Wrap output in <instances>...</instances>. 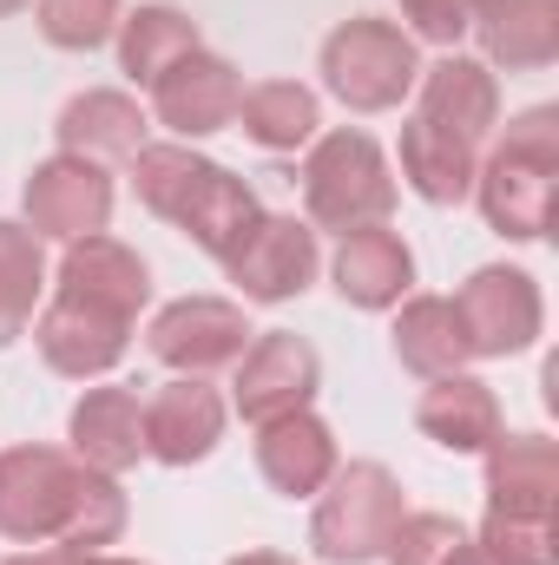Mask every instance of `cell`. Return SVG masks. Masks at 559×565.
Masks as SVG:
<instances>
[{"label": "cell", "instance_id": "f546056e", "mask_svg": "<svg viewBox=\"0 0 559 565\" xmlns=\"http://www.w3.org/2000/svg\"><path fill=\"white\" fill-rule=\"evenodd\" d=\"M474 540H481V553L494 565H559V520H507V513H487Z\"/></svg>", "mask_w": 559, "mask_h": 565}, {"label": "cell", "instance_id": "4fadbf2b", "mask_svg": "<svg viewBox=\"0 0 559 565\" xmlns=\"http://www.w3.org/2000/svg\"><path fill=\"white\" fill-rule=\"evenodd\" d=\"M323 270V244L309 231V217H283V211H264L244 244L224 257V277L238 282L244 302H289L303 296Z\"/></svg>", "mask_w": 559, "mask_h": 565}, {"label": "cell", "instance_id": "ac0fdd59", "mask_svg": "<svg viewBox=\"0 0 559 565\" xmlns=\"http://www.w3.org/2000/svg\"><path fill=\"white\" fill-rule=\"evenodd\" d=\"M53 139H60V151H80L93 164H133L151 145V113L119 86H86L60 106Z\"/></svg>", "mask_w": 559, "mask_h": 565}, {"label": "cell", "instance_id": "cb8c5ba5", "mask_svg": "<svg viewBox=\"0 0 559 565\" xmlns=\"http://www.w3.org/2000/svg\"><path fill=\"white\" fill-rule=\"evenodd\" d=\"M474 171H481V145L428 126L421 113L402 119V184L415 191L421 204H434V211L467 204L474 198Z\"/></svg>", "mask_w": 559, "mask_h": 565}, {"label": "cell", "instance_id": "ffe728a7", "mask_svg": "<svg viewBox=\"0 0 559 565\" xmlns=\"http://www.w3.org/2000/svg\"><path fill=\"white\" fill-rule=\"evenodd\" d=\"M336 467H342L336 427L323 422L316 408H296L283 422L257 427V473L271 480V493H283V500H316Z\"/></svg>", "mask_w": 559, "mask_h": 565}, {"label": "cell", "instance_id": "5b68a950", "mask_svg": "<svg viewBox=\"0 0 559 565\" xmlns=\"http://www.w3.org/2000/svg\"><path fill=\"white\" fill-rule=\"evenodd\" d=\"M316 73H323V93L342 99L349 113H402L415 99L421 46L382 13H349L323 33Z\"/></svg>", "mask_w": 559, "mask_h": 565}, {"label": "cell", "instance_id": "f1b7e54d", "mask_svg": "<svg viewBox=\"0 0 559 565\" xmlns=\"http://www.w3.org/2000/svg\"><path fill=\"white\" fill-rule=\"evenodd\" d=\"M33 20H40L46 46L93 53L119 33V0H33Z\"/></svg>", "mask_w": 559, "mask_h": 565}, {"label": "cell", "instance_id": "6da1fadb", "mask_svg": "<svg viewBox=\"0 0 559 565\" xmlns=\"http://www.w3.org/2000/svg\"><path fill=\"white\" fill-rule=\"evenodd\" d=\"M133 507L113 473L86 467L66 447L20 440L0 447V540L13 546H66V553H106L119 546Z\"/></svg>", "mask_w": 559, "mask_h": 565}, {"label": "cell", "instance_id": "8fae6325", "mask_svg": "<svg viewBox=\"0 0 559 565\" xmlns=\"http://www.w3.org/2000/svg\"><path fill=\"white\" fill-rule=\"evenodd\" d=\"M151 126H165L178 145L191 139H211V132H224L231 119H238V99H244V73L224 60V53H211V46H191L184 60H171L151 86Z\"/></svg>", "mask_w": 559, "mask_h": 565}, {"label": "cell", "instance_id": "5bb4252c", "mask_svg": "<svg viewBox=\"0 0 559 565\" xmlns=\"http://www.w3.org/2000/svg\"><path fill=\"white\" fill-rule=\"evenodd\" d=\"M224 422H231V408H224V395L211 382L171 375V382H158L145 395V460H158V467H198V460L218 454Z\"/></svg>", "mask_w": 559, "mask_h": 565}, {"label": "cell", "instance_id": "4dcf8cb0", "mask_svg": "<svg viewBox=\"0 0 559 565\" xmlns=\"http://www.w3.org/2000/svg\"><path fill=\"white\" fill-rule=\"evenodd\" d=\"M461 540H467V526L454 513H402L395 533H389V546H382V559L389 565H447V553Z\"/></svg>", "mask_w": 559, "mask_h": 565}, {"label": "cell", "instance_id": "d590c367", "mask_svg": "<svg viewBox=\"0 0 559 565\" xmlns=\"http://www.w3.org/2000/svg\"><path fill=\"white\" fill-rule=\"evenodd\" d=\"M66 565H145V559H119V553H66Z\"/></svg>", "mask_w": 559, "mask_h": 565}, {"label": "cell", "instance_id": "d4e9b609", "mask_svg": "<svg viewBox=\"0 0 559 565\" xmlns=\"http://www.w3.org/2000/svg\"><path fill=\"white\" fill-rule=\"evenodd\" d=\"M395 362L421 375V382H441V375H461L467 362H474V349H467V335H461V316H454V302L447 296H421L409 289L402 302H395Z\"/></svg>", "mask_w": 559, "mask_h": 565}, {"label": "cell", "instance_id": "d6a6232c", "mask_svg": "<svg viewBox=\"0 0 559 565\" xmlns=\"http://www.w3.org/2000/svg\"><path fill=\"white\" fill-rule=\"evenodd\" d=\"M0 565H66V546H27V553H7Z\"/></svg>", "mask_w": 559, "mask_h": 565}, {"label": "cell", "instance_id": "2e32d148", "mask_svg": "<svg viewBox=\"0 0 559 565\" xmlns=\"http://www.w3.org/2000/svg\"><path fill=\"white\" fill-rule=\"evenodd\" d=\"M415 113L428 119V126L454 132V139L487 145L494 126H500V79H494L474 53H441L434 66H421Z\"/></svg>", "mask_w": 559, "mask_h": 565}, {"label": "cell", "instance_id": "1f68e13d", "mask_svg": "<svg viewBox=\"0 0 559 565\" xmlns=\"http://www.w3.org/2000/svg\"><path fill=\"white\" fill-rule=\"evenodd\" d=\"M402 7V33L409 40H428V46H441V53H461V40H467V26H474V0H395Z\"/></svg>", "mask_w": 559, "mask_h": 565}, {"label": "cell", "instance_id": "d6986e66", "mask_svg": "<svg viewBox=\"0 0 559 565\" xmlns=\"http://www.w3.org/2000/svg\"><path fill=\"white\" fill-rule=\"evenodd\" d=\"M66 454H80L99 473H133L145 460V402L126 382H99L66 415Z\"/></svg>", "mask_w": 559, "mask_h": 565}, {"label": "cell", "instance_id": "30bf717a", "mask_svg": "<svg viewBox=\"0 0 559 565\" xmlns=\"http://www.w3.org/2000/svg\"><path fill=\"white\" fill-rule=\"evenodd\" d=\"M113 171L80 158V151H53L27 171L20 184V211H27V231L46 244H80V237H99L113 224Z\"/></svg>", "mask_w": 559, "mask_h": 565}, {"label": "cell", "instance_id": "74e56055", "mask_svg": "<svg viewBox=\"0 0 559 565\" xmlns=\"http://www.w3.org/2000/svg\"><path fill=\"white\" fill-rule=\"evenodd\" d=\"M474 7H481V0H474Z\"/></svg>", "mask_w": 559, "mask_h": 565}, {"label": "cell", "instance_id": "e575fe53", "mask_svg": "<svg viewBox=\"0 0 559 565\" xmlns=\"http://www.w3.org/2000/svg\"><path fill=\"white\" fill-rule=\"evenodd\" d=\"M224 565H296V559H283L271 546H251V553H238V559H224Z\"/></svg>", "mask_w": 559, "mask_h": 565}, {"label": "cell", "instance_id": "9c48e42d", "mask_svg": "<svg viewBox=\"0 0 559 565\" xmlns=\"http://www.w3.org/2000/svg\"><path fill=\"white\" fill-rule=\"evenodd\" d=\"M251 335L257 329H251L244 302H231V296H178V302H165L151 316L145 349H151L158 369L211 382L218 369H238V355L251 349Z\"/></svg>", "mask_w": 559, "mask_h": 565}, {"label": "cell", "instance_id": "4316f807", "mask_svg": "<svg viewBox=\"0 0 559 565\" xmlns=\"http://www.w3.org/2000/svg\"><path fill=\"white\" fill-rule=\"evenodd\" d=\"M113 46H119V73H126L133 86H151L171 60H184L191 46H204V33H198V20H191L184 7H171V0H139L133 13H119Z\"/></svg>", "mask_w": 559, "mask_h": 565}, {"label": "cell", "instance_id": "ba28073f", "mask_svg": "<svg viewBox=\"0 0 559 565\" xmlns=\"http://www.w3.org/2000/svg\"><path fill=\"white\" fill-rule=\"evenodd\" d=\"M133 329H139V316H119V309L86 302V296H73V289H53V296L33 309V349H40V362H46L53 375H66V382H99V375H113V369L126 362V349H133Z\"/></svg>", "mask_w": 559, "mask_h": 565}, {"label": "cell", "instance_id": "83f0119b", "mask_svg": "<svg viewBox=\"0 0 559 565\" xmlns=\"http://www.w3.org/2000/svg\"><path fill=\"white\" fill-rule=\"evenodd\" d=\"M46 296V244L0 217V349H13L27 329H33V309Z\"/></svg>", "mask_w": 559, "mask_h": 565}, {"label": "cell", "instance_id": "e0dca14e", "mask_svg": "<svg viewBox=\"0 0 559 565\" xmlns=\"http://www.w3.org/2000/svg\"><path fill=\"white\" fill-rule=\"evenodd\" d=\"M487 513L559 520V440L507 434V427L487 440Z\"/></svg>", "mask_w": 559, "mask_h": 565}, {"label": "cell", "instance_id": "7c38bea8", "mask_svg": "<svg viewBox=\"0 0 559 565\" xmlns=\"http://www.w3.org/2000/svg\"><path fill=\"white\" fill-rule=\"evenodd\" d=\"M323 388V355L296 335V329H264L251 335V349L238 355V388H231V415L251 427L283 422L296 408H309Z\"/></svg>", "mask_w": 559, "mask_h": 565}, {"label": "cell", "instance_id": "836d02e7", "mask_svg": "<svg viewBox=\"0 0 559 565\" xmlns=\"http://www.w3.org/2000/svg\"><path fill=\"white\" fill-rule=\"evenodd\" d=\"M447 565H494V559H487V553H481V540L467 533V540H461V546L447 553Z\"/></svg>", "mask_w": 559, "mask_h": 565}, {"label": "cell", "instance_id": "7402d4cb", "mask_svg": "<svg viewBox=\"0 0 559 565\" xmlns=\"http://www.w3.org/2000/svg\"><path fill=\"white\" fill-rule=\"evenodd\" d=\"M46 289H73V296H86V302H106V309H119V316H139L145 302H151V270H145V257L133 244H119V237H80V244H66V257H60V270Z\"/></svg>", "mask_w": 559, "mask_h": 565}, {"label": "cell", "instance_id": "3957f363", "mask_svg": "<svg viewBox=\"0 0 559 565\" xmlns=\"http://www.w3.org/2000/svg\"><path fill=\"white\" fill-rule=\"evenodd\" d=\"M553 191H559V113L527 106L507 119V132L474 171V204L487 231L507 244H540L553 231Z\"/></svg>", "mask_w": 559, "mask_h": 565}, {"label": "cell", "instance_id": "484cf974", "mask_svg": "<svg viewBox=\"0 0 559 565\" xmlns=\"http://www.w3.org/2000/svg\"><path fill=\"white\" fill-rule=\"evenodd\" d=\"M231 126L257 145V151H303V145L323 132V99L303 79H257V86H244Z\"/></svg>", "mask_w": 559, "mask_h": 565}, {"label": "cell", "instance_id": "603a6c76", "mask_svg": "<svg viewBox=\"0 0 559 565\" xmlns=\"http://www.w3.org/2000/svg\"><path fill=\"white\" fill-rule=\"evenodd\" d=\"M415 427L434 440V447H447V454H487V440L500 434V395L481 382V375H441V382H428L415 402Z\"/></svg>", "mask_w": 559, "mask_h": 565}, {"label": "cell", "instance_id": "8d00e7d4", "mask_svg": "<svg viewBox=\"0 0 559 565\" xmlns=\"http://www.w3.org/2000/svg\"><path fill=\"white\" fill-rule=\"evenodd\" d=\"M27 7H33V0H0V20H7V13H27Z\"/></svg>", "mask_w": 559, "mask_h": 565}, {"label": "cell", "instance_id": "52a82bcc", "mask_svg": "<svg viewBox=\"0 0 559 565\" xmlns=\"http://www.w3.org/2000/svg\"><path fill=\"white\" fill-rule=\"evenodd\" d=\"M447 302L461 316V335H467L474 362L527 355L547 329V296H540L534 270H520V264H481Z\"/></svg>", "mask_w": 559, "mask_h": 565}, {"label": "cell", "instance_id": "277c9868", "mask_svg": "<svg viewBox=\"0 0 559 565\" xmlns=\"http://www.w3.org/2000/svg\"><path fill=\"white\" fill-rule=\"evenodd\" d=\"M296 178H303V217H309V231H336V237L362 231V224H389L395 198H402L389 151L369 132H356V126L316 132Z\"/></svg>", "mask_w": 559, "mask_h": 565}, {"label": "cell", "instance_id": "8992f818", "mask_svg": "<svg viewBox=\"0 0 559 565\" xmlns=\"http://www.w3.org/2000/svg\"><path fill=\"white\" fill-rule=\"evenodd\" d=\"M409 513L402 480L382 460H342L309 513V546L323 565H376L395 520Z\"/></svg>", "mask_w": 559, "mask_h": 565}, {"label": "cell", "instance_id": "7a4b0ae2", "mask_svg": "<svg viewBox=\"0 0 559 565\" xmlns=\"http://www.w3.org/2000/svg\"><path fill=\"white\" fill-rule=\"evenodd\" d=\"M133 191H139V204L151 217H165L171 231H184L211 264H224L244 244V231L264 217L257 191L238 171H224L218 158H204V151H191V145H178V139L145 145L139 158H133Z\"/></svg>", "mask_w": 559, "mask_h": 565}, {"label": "cell", "instance_id": "44dd1931", "mask_svg": "<svg viewBox=\"0 0 559 565\" xmlns=\"http://www.w3.org/2000/svg\"><path fill=\"white\" fill-rule=\"evenodd\" d=\"M467 33L487 73H547L559 60V0H481Z\"/></svg>", "mask_w": 559, "mask_h": 565}, {"label": "cell", "instance_id": "9a60e30c", "mask_svg": "<svg viewBox=\"0 0 559 565\" xmlns=\"http://www.w3.org/2000/svg\"><path fill=\"white\" fill-rule=\"evenodd\" d=\"M329 282L349 309H395L409 289H415V250L402 231L389 224H362V231H342L336 237V257H329Z\"/></svg>", "mask_w": 559, "mask_h": 565}]
</instances>
